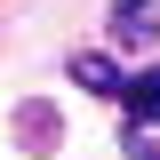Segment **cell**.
<instances>
[{"label": "cell", "mask_w": 160, "mask_h": 160, "mask_svg": "<svg viewBox=\"0 0 160 160\" xmlns=\"http://www.w3.org/2000/svg\"><path fill=\"white\" fill-rule=\"evenodd\" d=\"M112 40L120 48H152L160 40V8L152 0H112Z\"/></svg>", "instance_id": "1"}, {"label": "cell", "mask_w": 160, "mask_h": 160, "mask_svg": "<svg viewBox=\"0 0 160 160\" xmlns=\"http://www.w3.org/2000/svg\"><path fill=\"white\" fill-rule=\"evenodd\" d=\"M120 104H128L136 128H152V120H160V64H152V72H136V80H120Z\"/></svg>", "instance_id": "2"}, {"label": "cell", "mask_w": 160, "mask_h": 160, "mask_svg": "<svg viewBox=\"0 0 160 160\" xmlns=\"http://www.w3.org/2000/svg\"><path fill=\"white\" fill-rule=\"evenodd\" d=\"M72 80H80V88H96V96H120V72H112L104 56H72Z\"/></svg>", "instance_id": "3"}]
</instances>
